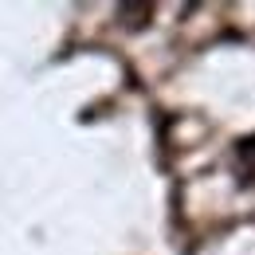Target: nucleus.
<instances>
[{
	"instance_id": "obj_1",
	"label": "nucleus",
	"mask_w": 255,
	"mask_h": 255,
	"mask_svg": "<svg viewBox=\"0 0 255 255\" xmlns=\"http://www.w3.org/2000/svg\"><path fill=\"white\" fill-rule=\"evenodd\" d=\"M240 157L248 161V165H252V173H255V137H252V141H244V145H240Z\"/></svg>"
}]
</instances>
